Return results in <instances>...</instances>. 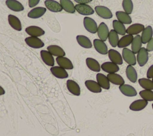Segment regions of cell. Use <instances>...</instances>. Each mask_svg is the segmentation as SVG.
Masks as SVG:
<instances>
[{
	"label": "cell",
	"instance_id": "obj_12",
	"mask_svg": "<svg viewBox=\"0 0 153 136\" xmlns=\"http://www.w3.org/2000/svg\"><path fill=\"white\" fill-rule=\"evenodd\" d=\"M51 73L56 78L65 79L68 77V74L66 70L60 66H53L50 68Z\"/></svg>",
	"mask_w": 153,
	"mask_h": 136
},
{
	"label": "cell",
	"instance_id": "obj_40",
	"mask_svg": "<svg viewBox=\"0 0 153 136\" xmlns=\"http://www.w3.org/2000/svg\"><path fill=\"white\" fill-rule=\"evenodd\" d=\"M146 76L148 79L153 78V64L149 67L146 73Z\"/></svg>",
	"mask_w": 153,
	"mask_h": 136
},
{
	"label": "cell",
	"instance_id": "obj_26",
	"mask_svg": "<svg viewBox=\"0 0 153 136\" xmlns=\"http://www.w3.org/2000/svg\"><path fill=\"white\" fill-rule=\"evenodd\" d=\"M115 15L118 20L121 23H123L124 24H130L132 22L131 18L129 16V14H128L124 11H117L115 13Z\"/></svg>",
	"mask_w": 153,
	"mask_h": 136
},
{
	"label": "cell",
	"instance_id": "obj_36",
	"mask_svg": "<svg viewBox=\"0 0 153 136\" xmlns=\"http://www.w3.org/2000/svg\"><path fill=\"white\" fill-rule=\"evenodd\" d=\"M118 34L114 30L112 29L110 30L108 35V40L109 42L112 47H116L118 45L119 41Z\"/></svg>",
	"mask_w": 153,
	"mask_h": 136
},
{
	"label": "cell",
	"instance_id": "obj_28",
	"mask_svg": "<svg viewBox=\"0 0 153 136\" xmlns=\"http://www.w3.org/2000/svg\"><path fill=\"white\" fill-rule=\"evenodd\" d=\"M47 50L53 55L57 57H64L65 55V51L59 46L51 45L47 47Z\"/></svg>",
	"mask_w": 153,
	"mask_h": 136
},
{
	"label": "cell",
	"instance_id": "obj_13",
	"mask_svg": "<svg viewBox=\"0 0 153 136\" xmlns=\"http://www.w3.org/2000/svg\"><path fill=\"white\" fill-rule=\"evenodd\" d=\"M26 32L30 36L38 37L43 35L45 33V31L41 27L36 26H30L26 28Z\"/></svg>",
	"mask_w": 153,
	"mask_h": 136
},
{
	"label": "cell",
	"instance_id": "obj_22",
	"mask_svg": "<svg viewBox=\"0 0 153 136\" xmlns=\"http://www.w3.org/2000/svg\"><path fill=\"white\" fill-rule=\"evenodd\" d=\"M142 32V35L140 36L141 39L142 44H145L148 43L152 38L153 30L151 26H148L147 27H145V29Z\"/></svg>",
	"mask_w": 153,
	"mask_h": 136
},
{
	"label": "cell",
	"instance_id": "obj_41",
	"mask_svg": "<svg viewBox=\"0 0 153 136\" xmlns=\"http://www.w3.org/2000/svg\"><path fill=\"white\" fill-rule=\"evenodd\" d=\"M146 50L148 52L153 51V37L148 42L147 45H146Z\"/></svg>",
	"mask_w": 153,
	"mask_h": 136
},
{
	"label": "cell",
	"instance_id": "obj_8",
	"mask_svg": "<svg viewBox=\"0 0 153 136\" xmlns=\"http://www.w3.org/2000/svg\"><path fill=\"white\" fill-rule=\"evenodd\" d=\"M93 45L94 47L95 50L100 54L105 55L108 54V47L106 44L104 42V41L98 39H95L93 41Z\"/></svg>",
	"mask_w": 153,
	"mask_h": 136
},
{
	"label": "cell",
	"instance_id": "obj_6",
	"mask_svg": "<svg viewBox=\"0 0 153 136\" xmlns=\"http://www.w3.org/2000/svg\"><path fill=\"white\" fill-rule=\"evenodd\" d=\"M97 33L99 38L103 41H106L109 35V29L107 25L104 23L102 22L98 26Z\"/></svg>",
	"mask_w": 153,
	"mask_h": 136
},
{
	"label": "cell",
	"instance_id": "obj_15",
	"mask_svg": "<svg viewBox=\"0 0 153 136\" xmlns=\"http://www.w3.org/2000/svg\"><path fill=\"white\" fill-rule=\"evenodd\" d=\"M41 57L42 61L49 66H54V60L53 57V55L48 51L46 50H41L40 52Z\"/></svg>",
	"mask_w": 153,
	"mask_h": 136
},
{
	"label": "cell",
	"instance_id": "obj_39",
	"mask_svg": "<svg viewBox=\"0 0 153 136\" xmlns=\"http://www.w3.org/2000/svg\"><path fill=\"white\" fill-rule=\"evenodd\" d=\"M122 5L124 12L128 14H130L132 13L133 9V4L131 0H123Z\"/></svg>",
	"mask_w": 153,
	"mask_h": 136
},
{
	"label": "cell",
	"instance_id": "obj_5",
	"mask_svg": "<svg viewBox=\"0 0 153 136\" xmlns=\"http://www.w3.org/2000/svg\"><path fill=\"white\" fill-rule=\"evenodd\" d=\"M148 60V51L146 48L142 47L137 53V61L140 66H143Z\"/></svg>",
	"mask_w": 153,
	"mask_h": 136
},
{
	"label": "cell",
	"instance_id": "obj_45",
	"mask_svg": "<svg viewBox=\"0 0 153 136\" xmlns=\"http://www.w3.org/2000/svg\"><path fill=\"white\" fill-rule=\"evenodd\" d=\"M152 109H153V103L152 104Z\"/></svg>",
	"mask_w": 153,
	"mask_h": 136
},
{
	"label": "cell",
	"instance_id": "obj_16",
	"mask_svg": "<svg viewBox=\"0 0 153 136\" xmlns=\"http://www.w3.org/2000/svg\"><path fill=\"white\" fill-rule=\"evenodd\" d=\"M56 60L59 66L65 69L71 70L74 68L71 61L65 57H57Z\"/></svg>",
	"mask_w": 153,
	"mask_h": 136
},
{
	"label": "cell",
	"instance_id": "obj_34",
	"mask_svg": "<svg viewBox=\"0 0 153 136\" xmlns=\"http://www.w3.org/2000/svg\"><path fill=\"white\" fill-rule=\"evenodd\" d=\"M133 39V36L131 35H124L119 40L117 46L119 48H126L131 44Z\"/></svg>",
	"mask_w": 153,
	"mask_h": 136
},
{
	"label": "cell",
	"instance_id": "obj_32",
	"mask_svg": "<svg viewBox=\"0 0 153 136\" xmlns=\"http://www.w3.org/2000/svg\"><path fill=\"white\" fill-rule=\"evenodd\" d=\"M112 26L114 30L120 35H125L126 33V29L124 24L118 20H114L112 21Z\"/></svg>",
	"mask_w": 153,
	"mask_h": 136
},
{
	"label": "cell",
	"instance_id": "obj_44",
	"mask_svg": "<svg viewBox=\"0 0 153 136\" xmlns=\"http://www.w3.org/2000/svg\"><path fill=\"white\" fill-rule=\"evenodd\" d=\"M5 90L4 89V88L0 86V95H4L5 94Z\"/></svg>",
	"mask_w": 153,
	"mask_h": 136
},
{
	"label": "cell",
	"instance_id": "obj_17",
	"mask_svg": "<svg viewBox=\"0 0 153 136\" xmlns=\"http://www.w3.org/2000/svg\"><path fill=\"white\" fill-rule=\"evenodd\" d=\"M148 104V101L143 100L140 99L134 101L130 105L129 109L133 111H140L143 110Z\"/></svg>",
	"mask_w": 153,
	"mask_h": 136
},
{
	"label": "cell",
	"instance_id": "obj_23",
	"mask_svg": "<svg viewBox=\"0 0 153 136\" xmlns=\"http://www.w3.org/2000/svg\"><path fill=\"white\" fill-rule=\"evenodd\" d=\"M44 7H36L32 9L27 14V16L31 18H38L42 17L46 12Z\"/></svg>",
	"mask_w": 153,
	"mask_h": 136
},
{
	"label": "cell",
	"instance_id": "obj_37",
	"mask_svg": "<svg viewBox=\"0 0 153 136\" xmlns=\"http://www.w3.org/2000/svg\"><path fill=\"white\" fill-rule=\"evenodd\" d=\"M139 85L145 89L153 90V81L148 78H140L138 81Z\"/></svg>",
	"mask_w": 153,
	"mask_h": 136
},
{
	"label": "cell",
	"instance_id": "obj_25",
	"mask_svg": "<svg viewBox=\"0 0 153 136\" xmlns=\"http://www.w3.org/2000/svg\"><path fill=\"white\" fill-rule=\"evenodd\" d=\"M85 85L87 89L92 92L99 93L102 91V88L99 84L93 80H87L85 82Z\"/></svg>",
	"mask_w": 153,
	"mask_h": 136
},
{
	"label": "cell",
	"instance_id": "obj_9",
	"mask_svg": "<svg viewBox=\"0 0 153 136\" xmlns=\"http://www.w3.org/2000/svg\"><path fill=\"white\" fill-rule=\"evenodd\" d=\"M119 89L121 93L127 97H134L137 95V91L133 86L128 84H123L120 85Z\"/></svg>",
	"mask_w": 153,
	"mask_h": 136
},
{
	"label": "cell",
	"instance_id": "obj_20",
	"mask_svg": "<svg viewBox=\"0 0 153 136\" xmlns=\"http://www.w3.org/2000/svg\"><path fill=\"white\" fill-rule=\"evenodd\" d=\"M144 29L145 26L143 24L140 23H135L131 24L126 29V33L128 35H137V34L142 32Z\"/></svg>",
	"mask_w": 153,
	"mask_h": 136
},
{
	"label": "cell",
	"instance_id": "obj_10",
	"mask_svg": "<svg viewBox=\"0 0 153 136\" xmlns=\"http://www.w3.org/2000/svg\"><path fill=\"white\" fill-rule=\"evenodd\" d=\"M108 57L110 60L115 63L117 65H120L123 64V58L118 51L114 49H110L108 51Z\"/></svg>",
	"mask_w": 153,
	"mask_h": 136
},
{
	"label": "cell",
	"instance_id": "obj_24",
	"mask_svg": "<svg viewBox=\"0 0 153 136\" xmlns=\"http://www.w3.org/2000/svg\"><path fill=\"white\" fill-rule=\"evenodd\" d=\"M8 20L10 25L14 29L20 31L22 30V24L20 20L15 16L10 14L8 16Z\"/></svg>",
	"mask_w": 153,
	"mask_h": 136
},
{
	"label": "cell",
	"instance_id": "obj_7",
	"mask_svg": "<svg viewBox=\"0 0 153 136\" xmlns=\"http://www.w3.org/2000/svg\"><path fill=\"white\" fill-rule=\"evenodd\" d=\"M75 10L81 15L88 16L94 14L93 9L87 4H76L75 6Z\"/></svg>",
	"mask_w": 153,
	"mask_h": 136
},
{
	"label": "cell",
	"instance_id": "obj_14",
	"mask_svg": "<svg viewBox=\"0 0 153 136\" xmlns=\"http://www.w3.org/2000/svg\"><path fill=\"white\" fill-rule=\"evenodd\" d=\"M101 69L104 72L108 73H114L119 71L118 66L112 61H107L103 63L101 65Z\"/></svg>",
	"mask_w": 153,
	"mask_h": 136
},
{
	"label": "cell",
	"instance_id": "obj_27",
	"mask_svg": "<svg viewBox=\"0 0 153 136\" xmlns=\"http://www.w3.org/2000/svg\"><path fill=\"white\" fill-rule=\"evenodd\" d=\"M107 78L110 82L117 85H121L124 84V80L121 76L116 73H108Z\"/></svg>",
	"mask_w": 153,
	"mask_h": 136
},
{
	"label": "cell",
	"instance_id": "obj_4",
	"mask_svg": "<svg viewBox=\"0 0 153 136\" xmlns=\"http://www.w3.org/2000/svg\"><path fill=\"white\" fill-rule=\"evenodd\" d=\"M26 44L33 48H40L44 46V42L38 37L29 36L25 39Z\"/></svg>",
	"mask_w": 153,
	"mask_h": 136
},
{
	"label": "cell",
	"instance_id": "obj_38",
	"mask_svg": "<svg viewBox=\"0 0 153 136\" xmlns=\"http://www.w3.org/2000/svg\"><path fill=\"white\" fill-rule=\"evenodd\" d=\"M140 96L142 99L147 101H153V91L149 89H144L139 92Z\"/></svg>",
	"mask_w": 153,
	"mask_h": 136
},
{
	"label": "cell",
	"instance_id": "obj_31",
	"mask_svg": "<svg viewBox=\"0 0 153 136\" xmlns=\"http://www.w3.org/2000/svg\"><path fill=\"white\" fill-rule=\"evenodd\" d=\"M131 51L134 52V54H137L140 49L142 48V39L141 36L139 35L135 36L133 38V39L131 42Z\"/></svg>",
	"mask_w": 153,
	"mask_h": 136
},
{
	"label": "cell",
	"instance_id": "obj_21",
	"mask_svg": "<svg viewBox=\"0 0 153 136\" xmlns=\"http://www.w3.org/2000/svg\"><path fill=\"white\" fill-rule=\"evenodd\" d=\"M5 4L9 9L14 11L19 12L24 10L23 5L16 0H7L5 1Z\"/></svg>",
	"mask_w": 153,
	"mask_h": 136
},
{
	"label": "cell",
	"instance_id": "obj_2",
	"mask_svg": "<svg viewBox=\"0 0 153 136\" xmlns=\"http://www.w3.org/2000/svg\"><path fill=\"white\" fill-rule=\"evenodd\" d=\"M83 23L85 29L88 32L91 33H95L97 32L98 27L97 23L93 18L88 17H85L84 18Z\"/></svg>",
	"mask_w": 153,
	"mask_h": 136
},
{
	"label": "cell",
	"instance_id": "obj_43",
	"mask_svg": "<svg viewBox=\"0 0 153 136\" xmlns=\"http://www.w3.org/2000/svg\"><path fill=\"white\" fill-rule=\"evenodd\" d=\"M74 1L78 4H86L92 1V0H74Z\"/></svg>",
	"mask_w": 153,
	"mask_h": 136
},
{
	"label": "cell",
	"instance_id": "obj_33",
	"mask_svg": "<svg viewBox=\"0 0 153 136\" xmlns=\"http://www.w3.org/2000/svg\"><path fill=\"white\" fill-rule=\"evenodd\" d=\"M86 64L87 66V67L92 71L94 72H99L100 70V66L99 63V62L93 58H86Z\"/></svg>",
	"mask_w": 153,
	"mask_h": 136
},
{
	"label": "cell",
	"instance_id": "obj_30",
	"mask_svg": "<svg viewBox=\"0 0 153 136\" xmlns=\"http://www.w3.org/2000/svg\"><path fill=\"white\" fill-rule=\"evenodd\" d=\"M60 4L62 9L69 13H74L75 8L73 2L70 0H60Z\"/></svg>",
	"mask_w": 153,
	"mask_h": 136
},
{
	"label": "cell",
	"instance_id": "obj_42",
	"mask_svg": "<svg viewBox=\"0 0 153 136\" xmlns=\"http://www.w3.org/2000/svg\"><path fill=\"white\" fill-rule=\"evenodd\" d=\"M40 0H29V6L30 8L34 7L38 4Z\"/></svg>",
	"mask_w": 153,
	"mask_h": 136
},
{
	"label": "cell",
	"instance_id": "obj_1",
	"mask_svg": "<svg viewBox=\"0 0 153 136\" xmlns=\"http://www.w3.org/2000/svg\"><path fill=\"white\" fill-rule=\"evenodd\" d=\"M135 54L127 48H124L122 51V56L124 61L129 65L134 66L136 64Z\"/></svg>",
	"mask_w": 153,
	"mask_h": 136
},
{
	"label": "cell",
	"instance_id": "obj_35",
	"mask_svg": "<svg viewBox=\"0 0 153 136\" xmlns=\"http://www.w3.org/2000/svg\"><path fill=\"white\" fill-rule=\"evenodd\" d=\"M76 41L78 44L83 48H90L92 47V44L90 40L85 36L78 35L76 36Z\"/></svg>",
	"mask_w": 153,
	"mask_h": 136
},
{
	"label": "cell",
	"instance_id": "obj_3",
	"mask_svg": "<svg viewBox=\"0 0 153 136\" xmlns=\"http://www.w3.org/2000/svg\"><path fill=\"white\" fill-rule=\"evenodd\" d=\"M94 9L97 15L103 18L109 19L112 17V13L111 11L105 6L98 5L96 6Z\"/></svg>",
	"mask_w": 153,
	"mask_h": 136
},
{
	"label": "cell",
	"instance_id": "obj_18",
	"mask_svg": "<svg viewBox=\"0 0 153 136\" xmlns=\"http://www.w3.org/2000/svg\"><path fill=\"white\" fill-rule=\"evenodd\" d=\"M67 88L69 91L73 95L78 96L80 95V87L79 85L72 80H68L66 82Z\"/></svg>",
	"mask_w": 153,
	"mask_h": 136
},
{
	"label": "cell",
	"instance_id": "obj_46",
	"mask_svg": "<svg viewBox=\"0 0 153 136\" xmlns=\"http://www.w3.org/2000/svg\"><path fill=\"white\" fill-rule=\"evenodd\" d=\"M152 81H153V78H152Z\"/></svg>",
	"mask_w": 153,
	"mask_h": 136
},
{
	"label": "cell",
	"instance_id": "obj_29",
	"mask_svg": "<svg viewBox=\"0 0 153 136\" xmlns=\"http://www.w3.org/2000/svg\"><path fill=\"white\" fill-rule=\"evenodd\" d=\"M126 76L128 80L133 82L135 83L137 81V74L136 69L131 65H128L126 68Z\"/></svg>",
	"mask_w": 153,
	"mask_h": 136
},
{
	"label": "cell",
	"instance_id": "obj_19",
	"mask_svg": "<svg viewBox=\"0 0 153 136\" xmlns=\"http://www.w3.org/2000/svg\"><path fill=\"white\" fill-rule=\"evenodd\" d=\"M97 82L101 86V88L105 89H109L110 88V82L108 80L106 76L102 73H97L96 75Z\"/></svg>",
	"mask_w": 153,
	"mask_h": 136
},
{
	"label": "cell",
	"instance_id": "obj_11",
	"mask_svg": "<svg viewBox=\"0 0 153 136\" xmlns=\"http://www.w3.org/2000/svg\"><path fill=\"white\" fill-rule=\"evenodd\" d=\"M44 4L46 8L52 12L58 13L63 10L60 4L54 0H46Z\"/></svg>",
	"mask_w": 153,
	"mask_h": 136
}]
</instances>
